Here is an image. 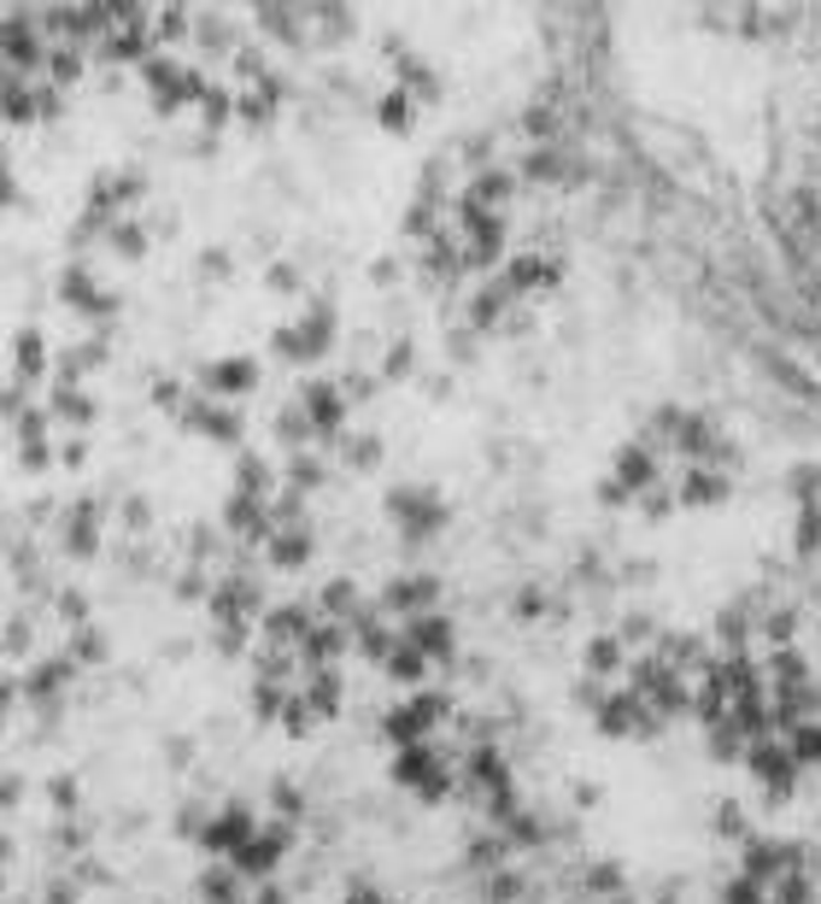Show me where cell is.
Here are the masks:
<instances>
[{"label":"cell","mask_w":821,"mask_h":904,"mask_svg":"<svg viewBox=\"0 0 821 904\" xmlns=\"http://www.w3.org/2000/svg\"><path fill=\"white\" fill-rule=\"evenodd\" d=\"M440 605V576H393V582L382 588V600H375V611L382 617H429V611Z\"/></svg>","instance_id":"obj_5"},{"label":"cell","mask_w":821,"mask_h":904,"mask_svg":"<svg viewBox=\"0 0 821 904\" xmlns=\"http://www.w3.org/2000/svg\"><path fill=\"white\" fill-rule=\"evenodd\" d=\"M400 640L417 646L429 663H452L458 658V628H452V617H440V611H429V617H410L400 628Z\"/></svg>","instance_id":"obj_6"},{"label":"cell","mask_w":821,"mask_h":904,"mask_svg":"<svg viewBox=\"0 0 821 904\" xmlns=\"http://www.w3.org/2000/svg\"><path fill=\"white\" fill-rule=\"evenodd\" d=\"M440 770H447V758H440L435 746H410V752H393V763H387L393 788H410V793H423Z\"/></svg>","instance_id":"obj_14"},{"label":"cell","mask_w":821,"mask_h":904,"mask_svg":"<svg viewBox=\"0 0 821 904\" xmlns=\"http://www.w3.org/2000/svg\"><path fill=\"white\" fill-rule=\"evenodd\" d=\"M581 670H587L593 681H610L616 670H628V646L616 635H593L587 646H581Z\"/></svg>","instance_id":"obj_20"},{"label":"cell","mask_w":821,"mask_h":904,"mask_svg":"<svg viewBox=\"0 0 821 904\" xmlns=\"http://www.w3.org/2000/svg\"><path fill=\"white\" fill-rule=\"evenodd\" d=\"M312 611L305 605H277V611H265V646L270 652H300V640L312 635Z\"/></svg>","instance_id":"obj_13"},{"label":"cell","mask_w":821,"mask_h":904,"mask_svg":"<svg viewBox=\"0 0 821 904\" xmlns=\"http://www.w3.org/2000/svg\"><path fill=\"white\" fill-rule=\"evenodd\" d=\"M745 770H751V781L763 788V805H768V811L786 805V799L798 793V763H792V752H786L775 735L745 746Z\"/></svg>","instance_id":"obj_2"},{"label":"cell","mask_w":821,"mask_h":904,"mask_svg":"<svg viewBox=\"0 0 821 904\" xmlns=\"http://www.w3.org/2000/svg\"><path fill=\"white\" fill-rule=\"evenodd\" d=\"M387 517L400 523L405 540H429L440 523H447V505H440V493L429 488H393L387 493Z\"/></svg>","instance_id":"obj_3"},{"label":"cell","mask_w":821,"mask_h":904,"mask_svg":"<svg viewBox=\"0 0 821 904\" xmlns=\"http://www.w3.org/2000/svg\"><path fill=\"white\" fill-rule=\"evenodd\" d=\"M605 699H610V693H605V681H593V676H581V681H575V705H581V711H593V716H598V705H605Z\"/></svg>","instance_id":"obj_46"},{"label":"cell","mask_w":821,"mask_h":904,"mask_svg":"<svg viewBox=\"0 0 821 904\" xmlns=\"http://www.w3.org/2000/svg\"><path fill=\"white\" fill-rule=\"evenodd\" d=\"M786 752H792L798 770H810V763H821V716H810V723H798V728H786Z\"/></svg>","instance_id":"obj_26"},{"label":"cell","mask_w":821,"mask_h":904,"mask_svg":"<svg viewBox=\"0 0 821 904\" xmlns=\"http://www.w3.org/2000/svg\"><path fill=\"white\" fill-rule=\"evenodd\" d=\"M522 130H528V135H535V142L546 147V142L558 135V112H552V107H528V112H522Z\"/></svg>","instance_id":"obj_43"},{"label":"cell","mask_w":821,"mask_h":904,"mask_svg":"<svg viewBox=\"0 0 821 904\" xmlns=\"http://www.w3.org/2000/svg\"><path fill=\"white\" fill-rule=\"evenodd\" d=\"M300 699L312 705V716H340V699H347V681L340 670H312V681L300 688Z\"/></svg>","instance_id":"obj_21"},{"label":"cell","mask_w":821,"mask_h":904,"mask_svg":"<svg viewBox=\"0 0 821 904\" xmlns=\"http://www.w3.org/2000/svg\"><path fill=\"white\" fill-rule=\"evenodd\" d=\"M792 869H803V846H786V840H768V834H751L745 840V869L740 875L751 881V886H775V881H786Z\"/></svg>","instance_id":"obj_4"},{"label":"cell","mask_w":821,"mask_h":904,"mask_svg":"<svg viewBox=\"0 0 821 904\" xmlns=\"http://www.w3.org/2000/svg\"><path fill=\"white\" fill-rule=\"evenodd\" d=\"M716 904H768V893H763V886H751L745 875H728L722 893H716Z\"/></svg>","instance_id":"obj_41"},{"label":"cell","mask_w":821,"mask_h":904,"mask_svg":"<svg viewBox=\"0 0 821 904\" xmlns=\"http://www.w3.org/2000/svg\"><path fill=\"white\" fill-rule=\"evenodd\" d=\"M540 840H546V823H540L535 811H517L505 823V846H540Z\"/></svg>","instance_id":"obj_38"},{"label":"cell","mask_w":821,"mask_h":904,"mask_svg":"<svg viewBox=\"0 0 821 904\" xmlns=\"http://www.w3.org/2000/svg\"><path fill=\"white\" fill-rule=\"evenodd\" d=\"M252 834H259V823H252V811L247 805H224L212 816V823H205V834H200V846L205 851H217V858H235V851H241Z\"/></svg>","instance_id":"obj_8"},{"label":"cell","mask_w":821,"mask_h":904,"mask_svg":"<svg viewBox=\"0 0 821 904\" xmlns=\"http://www.w3.org/2000/svg\"><path fill=\"white\" fill-rule=\"evenodd\" d=\"M605 904H640V899H628V893H622V899H605Z\"/></svg>","instance_id":"obj_54"},{"label":"cell","mask_w":821,"mask_h":904,"mask_svg":"<svg viewBox=\"0 0 821 904\" xmlns=\"http://www.w3.org/2000/svg\"><path fill=\"white\" fill-rule=\"evenodd\" d=\"M375 124H382L387 135H405L410 130V94L405 89H387L382 100H375Z\"/></svg>","instance_id":"obj_32"},{"label":"cell","mask_w":821,"mask_h":904,"mask_svg":"<svg viewBox=\"0 0 821 904\" xmlns=\"http://www.w3.org/2000/svg\"><path fill=\"white\" fill-rule=\"evenodd\" d=\"M347 904H382V893H375L370 881H352V893H347Z\"/></svg>","instance_id":"obj_51"},{"label":"cell","mask_w":821,"mask_h":904,"mask_svg":"<svg viewBox=\"0 0 821 904\" xmlns=\"http://www.w3.org/2000/svg\"><path fill=\"white\" fill-rule=\"evenodd\" d=\"M510 194H517V177H510V170H499V165L475 170L470 189H464V200H470V207H482V212H499Z\"/></svg>","instance_id":"obj_18"},{"label":"cell","mask_w":821,"mask_h":904,"mask_svg":"<svg viewBox=\"0 0 821 904\" xmlns=\"http://www.w3.org/2000/svg\"><path fill=\"white\" fill-rule=\"evenodd\" d=\"M252 904H288V893H282V886H277V881H265V886H259V893H252Z\"/></svg>","instance_id":"obj_52"},{"label":"cell","mask_w":821,"mask_h":904,"mask_svg":"<svg viewBox=\"0 0 821 904\" xmlns=\"http://www.w3.org/2000/svg\"><path fill=\"white\" fill-rule=\"evenodd\" d=\"M352 628L347 623H312V635L300 640V670H335V658H347Z\"/></svg>","instance_id":"obj_10"},{"label":"cell","mask_w":821,"mask_h":904,"mask_svg":"<svg viewBox=\"0 0 821 904\" xmlns=\"http://www.w3.org/2000/svg\"><path fill=\"white\" fill-rule=\"evenodd\" d=\"M610 482H622V488L640 500L645 488H657V453L645 447V440H622V447H616V458H610Z\"/></svg>","instance_id":"obj_9"},{"label":"cell","mask_w":821,"mask_h":904,"mask_svg":"<svg viewBox=\"0 0 821 904\" xmlns=\"http://www.w3.org/2000/svg\"><path fill=\"white\" fill-rule=\"evenodd\" d=\"M540 611H546V593L540 588H522L517 593V617H540Z\"/></svg>","instance_id":"obj_49"},{"label":"cell","mask_w":821,"mask_h":904,"mask_svg":"<svg viewBox=\"0 0 821 904\" xmlns=\"http://www.w3.org/2000/svg\"><path fill=\"white\" fill-rule=\"evenodd\" d=\"M317 611H323V623H358V617H364V593H358V582H352V576H335V582H323L317 588Z\"/></svg>","instance_id":"obj_16"},{"label":"cell","mask_w":821,"mask_h":904,"mask_svg":"<svg viewBox=\"0 0 821 904\" xmlns=\"http://www.w3.org/2000/svg\"><path fill=\"white\" fill-rule=\"evenodd\" d=\"M12 353H19V388H30V382L47 370V341H42V330H24Z\"/></svg>","instance_id":"obj_29"},{"label":"cell","mask_w":821,"mask_h":904,"mask_svg":"<svg viewBox=\"0 0 821 904\" xmlns=\"http://www.w3.org/2000/svg\"><path fill=\"white\" fill-rule=\"evenodd\" d=\"M277 723L288 728V740H305V735H312V728H317V716H312V705H305L300 693H288V705H282V716H277Z\"/></svg>","instance_id":"obj_37"},{"label":"cell","mask_w":821,"mask_h":904,"mask_svg":"<svg viewBox=\"0 0 821 904\" xmlns=\"http://www.w3.org/2000/svg\"><path fill=\"white\" fill-rule=\"evenodd\" d=\"M382 670H387V681H400V688H423V676H429V658H423L417 646H405V640H400Z\"/></svg>","instance_id":"obj_27"},{"label":"cell","mask_w":821,"mask_h":904,"mask_svg":"<svg viewBox=\"0 0 821 904\" xmlns=\"http://www.w3.org/2000/svg\"><path fill=\"white\" fill-rule=\"evenodd\" d=\"M593 493H598V505H605V511H622V505H634V493H628L622 482H610V476H605V482H598Z\"/></svg>","instance_id":"obj_48"},{"label":"cell","mask_w":821,"mask_h":904,"mask_svg":"<svg viewBox=\"0 0 821 904\" xmlns=\"http://www.w3.org/2000/svg\"><path fill=\"white\" fill-rule=\"evenodd\" d=\"M745 728L733 723V716H722V723H710L705 728V752L716 758V763H745Z\"/></svg>","instance_id":"obj_22"},{"label":"cell","mask_w":821,"mask_h":904,"mask_svg":"<svg viewBox=\"0 0 821 904\" xmlns=\"http://www.w3.org/2000/svg\"><path fill=\"white\" fill-rule=\"evenodd\" d=\"M792 628H798V611L792 605H775L757 617V635L768 640V652H780V646H792Z\"/></svg>","instance_id":"obj_31"},{"label":"cell","mask_w":821,"mask_h":904,"mask_svg":"<svg viewBox=\"0 0 821 904\" xmlns=\"http://www.w3.org/2000/svg\"><path fill=\"white\" fill-rule=\"evenodd\" d=\"M352 646H358V652H364L370 663H387L393 658V646H400V635H393V628H387V617H382V611H364V617H358L352 623Z\"/></svg>","instance_id":"obj_17"},{"label":"cell","mask_w":821,"mask_h":904,"mask_svg":"<svg viewBox=\"0 0 821 904\" xmlns=\"http://www.w3.org/2000/svg\"><path fill=\"white\" fill-rule=\"evenodd\" d=\"M652 904H681V886H663V893H657Z\"/></svg>","instance_id":"obj_53"},{"label":"cell","mask_w":821,"mask_h":904,"mask_svg":"<svg viewBox=\"0 0 821 904\" xmlns=\"http://www.w3.org/2000/svg\"><path fill=\"white\" fill-rule=\"evenodd\" d=\"M640 511H645V517H652V523H663V517H670V511H675V488H645L640 493Z\"/></svg>","instance_id":"obj_44"},{"label":"cell","mask_w":821,"mask_h":904,"mask_svg":"<svg viewBox=\"0 0 821 904\" xmlns=\"http://www.w3.org/2000/svg\"><path fill=\"white\" fill-rule=\"evenodd\" d=\"M265 558L277 570H305L312 565V528H277V535L265 540Z\"/></svg>","instance_id":"obj_19"},{"label":"cell","mask_w":821,"mask_h":904,"mask_svg":"<svg viewBox=\"0 0 821 904\" xmlns=\"http://www.w3.org/2000/svg\"><path fill=\"white\" fill-rule=\"evenodd\" d=\"M200 118H205V130H224L229 118H235V94H229V89H217V82H205V94H200Z\"/></svg>","instance_id":"obj_35"},{"label":"cell","mask_w":821,"mask_h":904,"mask_svg":"<svg viewBox=\"0 0 821 904\" xmlns=\"http://www.w3.org/2000/svg\"><path fill=\"white\" fill-rule=\"evenodd\" d=\"M270 805H277V823H300V816H305V793L294 788V781H277V788H270Z\"/></svg>","instance_id":"obj_39"},{"label":"cell","mask_w":821,"mask_h":904,"mask_svg":"<svg viewBox=\"0 0 821 904\" xmlns=\"http://www.w3.org/2000/svg\"><path fill=\"white\" fill-rule=\"evenodd\" d=\"M370 277L382 282V288H387V282H400V259H375V265H370Z\"/></svg>","instance_id":"obj_50"},{"label":"cell","mask_w":821,"mask_h":904,"mask_svg":"<svg viewBox=\"0 0 821 904\" xmlns=\"http://www.w3.org/2000/svg\"><path fill=\"white\" fill-rule=\"evenodd\" d=\"M200 899H205V904H247V899H241V875H235L229 863H212V869L200 875Z\"/></svg>","instance_id":"obj_24"},{"label":"cell","mask_w":821,"mask_h":904,"mask_svg":"<svg viewBox=\"0 0 821 904\" xmlns=\"http://www.w3.org/2000/svg\"><path fill=\"white\" fill-rule=\"evenodd\" d=\"M347 465L352 470H375V465H382V435H352L347 440Z\"/></svg>","instance_id":"obj_40"},{"label":"cell","mask_w":821,"mask_h":904,"mask_svg":"<svg viewBox=\"0 0 821 904\" xmlns=\"http://www.w3.org/2000/svg\"><path fill=\"white\" fill-rule=\"evenodd\" d=\"M728 500H733V482L722 470H705V465H693L687 476H681V488H675V505H693V511L728 505Z\"/></svg>","instance_id":"obj_15"},{"label":"cell","mask_w":821,"mask_h":904,"mask_svg":"<svg viewBox=\"0 0 821 904\" xmlns=\"http://www.w3.org/2000/svg\"><path fill=\"white\" fill-rule=\"evenodd\" d=\"M288 488H294V493H312V488H323V476H329V470H323V458H312V453H288Z\"/></svg>","instance_id":"obj_33"},{"label":"cell","mask_w":821,"mask_h":904,"mask_svg":"<svg viewBox=\"0 0 821 904\" xmlns=\"http://www.w3.org/2000/svg\"><path fill=\"white\" fill-rule=\"evenodd\" d=\"M581 886H587V893H598V899H622V893H628V869L616 863V858H598V863H587Z\"/></svg>","instance_id":"obj_25"},{"label":"cell","mask_w":821,"mask_h":904,"mask_svg":"<svg viewBox=\"0 0 821 904\" xmlns=\"http://www.w3.org/2000/svg\"><path fill=\"white\" fill-rule=\"evenodd\" d=\"M447 716H452V699L435 693V688H423V693H410L405 705H393L382 716V735H387L393 752H410V746H429V735L447 723Z\"/></svg>","instance_id":"obj_1"},{"label":"cell","mask_w":821,"mask_h":904,"mask_svg":"<svg viewBox=\"0 0 821 904\" xmlns=\"http://www.w3.org/2000/svg\"><path fill=\"white\" fill-rule=\"evenodd\" d=\"M757 635V623H751V611L745 605H728V611H716V640H722V652L728 658H745V640Z\"/></svg>","instance_id":"obj_23"},{"label":"cell","mask_w":821,"mask_h":904,"mask_svg":"<svg viewBox=\"0 0 821 904\" xmlns=\"http://www.w3.org/2000/svg\"><path fill=\"white\" fill-rule=\"evenodd\" d=\"M410 370H417V347H410V341H393V347L382 353V370H375V382H405Z\"/></svg>","instance_id":"obj_34"},{"label":"cell","mask_w":821,"mask_h":904,"mask_svg":"<svg viewBox=\"0 0 821 904\" xmlns=\"http://www.w3.org/2000/svg\"><path fill=\"white\" fill-rule=\"evenodd\" d=\"M300 412L312 417V429H317V440H335L340 429H347V394H340V382H312L300 394Z\"/></svg>","instance_id":"obj_7"},{"label":"cell","mask_w":821,"mask_h":904,"mask_svg":"<svg viewBox=\"0 0 821 904\" xmlns=\"http://www.w3.org/2000/svg\"><path fill=\"white\" fill-rule=\"evenodd\" d=\"M200 382H205V394L235 400V394H252V388H259V365H252V358H217V365L200 370Z\"/></svg>","instance_id":"obj_12"},{"label":"cell","mask_w":821,"mask_h":904,"mask_svg":"<svg viewBox=\"0 0 821 904\" xmlns=\"http://www.w3.org/2000/svg\"><path fill=\"white\" fill-rule=\"evenodd\" d=\"M710 828L722 834V840H751V823H745V811L733 805V799H722V805L710 811Z\"/></svg>","instance_id":"obj_36"},{"label":"cell","mask_w":821,"mask_h":904,"mask_svg":"<svg viewBox=\"0 0 821 904\" xmlns=\"http://www.w3.org/2000/svg\"><path fill=\"white\" fill-rule=\"evenodd\" d=\"M792 553H798V558H816V553H821V500H803V505H798Z\"/></svg>","instance_id":"obj_28"},{"label":"cell","mask_w":821,"mask_h":904,"mask_svg":"<svg viewBox=\"0 0 821 904\" xmlns=\"http://www.w3.org/2000/svg\"><path fill=\"white\" fill-rule=\"evenodd\" d=\"M652 635H657V623L645 617V611H628L622 628H616V640H622V646H628V640H652Z\"/></svg>","instance_id":"obj_45"},{"label":"cell","mask_w":821,"mask_h":904,"mask_svg":"<svg viewBox=\"0 0 821 904\" xmlns=\"http://www.w3.org/2000/svg\"><path fill=\"white\" fill-rule=\"evenodd\" d=\"M265 282L277 288V294H300V270H294V265H282V259L265 270Z\"/></svg>","instance_id":"obj_47"},{"label":"cell","mask_w":821,"mask_h":904,"mask_svg":"<svg viewBox=\"0 0 821 904\" xmlns=\"http://www.w3.org/2000/svg\"><path fill=\"white\" fill-rule=\"evenodd\" d=\"M277 440L288 453H305V440H317V429H312V417H305L300 405H282V412H277Z\"/></svg>","instance_id":"obj_30"},{"label":"cell","mask_w":821,"mask_h":904,"mask_svg":"<svg viewBox=\"0 0 821 904\" xmlns=\"http://www.w3.org/2000/svg\"><path fill=\"white\" fill-rule=\"evenodd\" d=\"M593 723H598V735H605V740H640L645 705H640V699L628 693V688H616V693L605 699V705H598V716H593Z\"/></svg>","instance_id":"obj_11"},{"label":"cell","mask_w":821,"mask_h":904,"mask_svg":"<svg viewBox=\"0 0 821 904\" xmlns=\"http://www.w3.org/2000/svg\"><path fill=\"white\" fill-rule=\"evenodd\" d=\"M510 899H522V875H517V869H493V875H487V904H510Z\"/></svg>","instance_id":"obj_42"}]
</instances>
